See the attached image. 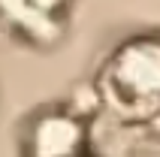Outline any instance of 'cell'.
<instances>
[{"instance_id":"3957f363","label":"cell","mask_w":160,"mask_h":157,"mask_svg":"<svg viewBox=\"0 0 160 157\" xmlns=\"http://www.w3.org/2000/svg\"><path fill=\"white\" fill-rule=\"evenodd\" d=\"M0 9L27 33H48L63 15V0H0Z\"/></svg>"},{"instance_id":"6da1fadb","label":"cell","mask_w":160,"mask_h":157,"mask_svg":"<svg viewBox=\"0 0 160 157\" xmlns=\"http://www.w3.org/2000/svg\"><path fill=\"white\" fill-rule=\"evenodd\" d=\"M100 94L118 118L148 121L160 115V36L127 39L97 76Z\"/></svg>"},{"instance_id":"277c9868","label":"cell","mask_w":160,"mask_h":157,"mask_svg":"<svg viewBox=\"0 0 160 157\" xmlns=\"http://www.w3.org/2000/svg\"><path fill=\"white\" fill-rule=\"evenodd\" d=\"M79 157H85V154H79Z\"/></svg>"},{"instance_id":"7a4b0ae2","label":"cell","mask_w":160,"mask_h":157,"mask_svg":"<svg viewBox=\"0 0 160 157\" xmlns=\"http://www.w3.org/2000/svg\"><path fill=\"white\" fill-rule=\"evenodd\" d=\"M88 139L85 124L70 112H42L27 127V157H79Z\"/></svg>"}]
</instances>
